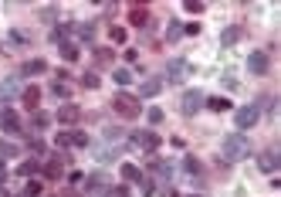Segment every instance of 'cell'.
I'll return each instance as SVG.
<instances>
[{"label": "cell", "instance_id": "6da1fadb", "mask_svg": "<svg viewBox=\"0 0 281 197\" xmlns=\"http://www.w3.org/2000/svg\"><path fill=\"white\" fill-rule=\"evenodd\" d=\"M220 153H224L227 163H237V160H247L251 153V139L244 136V133H227L224 143H220Z\"/></svg>", "mask_w": 281, "mask_h": 197}, {"label": "cell", "instance_id": "7a4b0ae2", "mask_svg": "<svg viewBox=\"0 0 281 197\" xmlns=\"http://www.w3.org/2000/svg\"><path fill=\"white\" fill-rule=\"evenodd\" d=\"M112 109H115V112H119L122 119H139V112H142L139 98L129 96V92H119V96L112 98Z\"/></svg>", "mask_w": 281, "mask_h": 197}, {"label": "cell", "instance_id": "3957f363", "mask_svg": "<svg viewBox=\"0 0 281 197\" xmlns=\"http://www.w3.org/2000/svg\"><path fill=\"white\" fill-rule=\"evenodd\" d=\"M204 92L200 89H190V92H183V98H180V109H183V116H197L200 112V105H204Z\"/></svg>", "mask_w": 281, "mask_h": 197}, {"label": "cell", "instance_id": "277c9868", "mask_svg": "<svg viewBox=\"0 0 281 197\" xmlns=\"http://www.w3.org/2000/svg\"><path fill=\"white\" fill-rule=\"evenodd\" d=\"M258 119H261V109H258V105H241V109H234V122H237V129H251Z\"/></svg>", "mask_w": 281, "mask_h": 197}, {"label": "cell", "instance_id": "5b68a950", "mask_svg": "<svg viewBox=\"0 0 281 197\" xmlns=\"http://www.w3.org/2000/svg\"><path fill=\"white\" fill-rule=\"evenodd\" d=\"M81 180H85V191L88 194H105L112 187V180L105 177V174H88V177H81Z\"/></svg>", "mask_w": 281, "mask_h": 197}, {"label": "cell", "instance_id": "8992f818", "mask_svg": "<svg viewBox=\"0 0 281 197\" xmlns=\"http://www.w3.org/2000/svg\"><path fill=\"white\" fill-rule=\"evenodd\" d=\"M187 75H190V65H187L183 58H173V61L166 65V79H169V82H183Z\"/></svg>", "mask_w": 281, "mask_h": 197}, {"label": "cell", "instance_id": "52a82bcc", "mask_svg": "<svg viewBox=\"0 0 281 197\" xmlns=\"http://www.w3.org/2000/svg\"><path fill=\"white\" fill-rule=\"evenodd\" d=\"M268 65H271V61H268V51H251V55H247V68H251L254 75H264Z\"/></svg>", "mask_w": 281, "mask_h": 197}, {"label": "cell", "instance_id": "ba28073f", "mask_svg": "<svg viewBox=\"0 0 281 197\" xmlns=\"http://www.w3.org/2000/svg\"><path fill=\"white\" fill-rule=\"evenodd\" d=\"M258 167H261L264 174H275L281 167V160H278V150H264L261 157H258Z\"/></svg>", "mask_w": 281, "mask_h": 197}, {"label": "cell", "instance_id": "9c48e42d", "mask_svg": "<svg viewBox=\"0 0 281 197\" xmlns=\"http://www.w3.org/2000/svg\"><path fill=\"white\" fill-rule=\"evenodd\" d=\"M132 146H139V150H156V146H159V136H156V133H136V136L129 139Z\"/></svg>", "mask_w": 281, "mask_h": 197}, {"label": "cell", "instance_id": "30bf717a", "mask_svg": "<svg viewBox=\"0 0 281 197\" xmlns=\"http://www.w3.org/2000/svg\"><path fill=\"white\" fill-rule=\"evenodd\" d=\"M20 98H24V105H27L31 112H38V102H41V89H38V85H27V89H20Z\"/></svg>", "mask_w": 281, "mask_h": 197}, {"label": "cell", "instance_id": "8fae6325", "mask_svg": "<svg viewBox=\"0 0 281 197\" xmlns=\"http://www.w3.org/2000/svg\"><path fill=\"white\" fill-rule=\"evenodd\" d=\"M78 119H81V109H78V105H71V102L58 109V122H65V126H71V122H78Z\"/></svg>", "mask_w": 281, "mask_h": 197}, {"label": "cell", "instance_id": "7c38bea8", "mask_svg": "<svg viewBox=\"0 0 281 197\" xmlns=\"http://www.w3.org/2000/svg\"><path fill=\"white\" fill-rule=\"evenodd\" d=\"M159 92H163V79H146L139 85V96L142 98H152V96H159Z\"/></svg>", "mask_w": 281, "mask_h": 197}, {"label": "cell", "instance_id": "4fadbf2b", "mask_svg": "<svg viewBox=\"0 0 281 197\" xmlns=\"http://www.w3.org/2000/svg\"><path fill=\"white\" fill-rule=\"evenodd\" d=\"M0 126H3L7 133H14V136H20V133H24V126H20V119L14 116V112H7V116L0 119Z\"/></svg>", "mask_w": 281, "mask_h": 197}, {"label": "cell", "instance_id": "5bb4252c", "mask_svg": "<svg viewBox=\"0 0 281 197\" xmlns=\"http://www.w3.org/2000/svg\"><path fill=\"white\" fill-rule=\"evenodd\" d=\"M129 24L146 27V24H149V10H146V7H132V10H129Z\"/></svg>", "mask_w": 281, "mask_h": 197}, {"label": "cell", "instance_id": "9a60e30c", "mask_svg": "<svg viewBox=\"0 0 281 197\" xmlns=\"http://www.w3.org/2000/svg\"><path fill=\"white\" fill-rule=\"evenodd\" d=\"M204 105H207V109H213V112H227V109H230V98L213 96V98H204Z\"/></svg>", "mask_w": 281, "mask_h": 197}, {"label": "cell", "instance_id": "2e32d148", "mask_svg": "<svg viewBox=\"0 0 281 197\" xmlns=\"http://www.w3.org/2000/svg\"><path fill=\"white\" fill-rule=\"evenodd\" d=\"M44 72H48V65H44V61H41V58L27 61V65L20 68V75H44Z\"/></svg>", "mask_w": 281, "mask_h": 197}, {"label": "cell", "instance_id": "e0dca14e", "mask_svg": "<svg viewBox=\"0 0 281 197\" xmlns=\"http://www.w3.org/2000/svg\"><path fill=\"white\" fill-rule=\"evenodd\" d=\"M44 174H48V177H61V174H65V160L61 157L48 160V163H44Z\"/></svg>", "mask_w": 281, "mask_h": 197}, {"label": "cell", "instance_id": "ac0fdd59", "mask_svg": "<svg viewBox=\"0 0 281 197\" xmlns=\"http://www.w3.org/2000/svg\"><path fill=\"white\" fill-rule=\"evenodd\" d=\"M78 55H81V51H78L75 41H61V58L65 61H78Z\"/></svg>", "mask_w": 281, "mask_h": 197}, {"label": "cell", "instance_id": "d6986e66", "mask_svg": "<svg viewBox=\"0 0 281 197\" xmlns=\"http://www.w3.org/2000/svg\"><path fill=\"white\" fill-rule=\"evenodd\" d=\"M122 180H132V184H139V180H142L139 167H136V163H122Z\"/></svg>", "mask_w": 281, "mask_h": 197}, {"label": "cell", "instance_id": "ffe728a7", "mask_svg": "<svg viewBox=\"0 0 281 197\" xmlns=\"http://www.w3.org/2000/svg\"><path fill=\"white\" fill-rule=\"evenodd\" d=\"M0 92H3V96H14V92H20V82L17 79H3L0 82Z\"/></svg>", "mask_w": 281, "mask_h": 197}, {"label": "cell", "instance_id": "44dd1931", "mask_svg": "<svg viewBox=\"0 0 281 197\" xmlns=\"http://www.w3.org/2000/svg\"><path fill=\"white\" fill-rule=\"evenodd\" d=\"M112 79H115V85H129V82H132V72H129V68H115Z\"/></svg>", "mask_w": 281, "mask_h": 197}, {"label": "cell", "instance_id": "7402d4cb", "mask_svg": "<svg viewBox=\"0 0 281 197\" xmlns=\"http://www.w3.org/2000/svg\"><path fill=\"white\" fill-rule=\"evenodd\" d=\"M38 167H41L38 160H24V163H20V167H17V174H20V177H31V174H34Z\"/></svg>", "mask_w": 281, "mask_h": 197}, {"label": "cell", "instance_id": "603a6c76", "mask_svg": "<svg viewBox=\"0 0 281 197\" xmlns=\"http://www.w3.org/2000/svg\"><path fill=\"white\" fill-rule=\"evenodd\" d=\"M75 31H78V38H81V41H92L95 38V24H78Z\"/></svg>", "mask_w": 281, "mask_h": 197}, {"label": "cell", "instance_id": "cb8c5ba5", "mask_svg": "<svg viewBox=\"0 0 281 197\" xmlns=\"http://www.w3.org/2000/svg\"><path fill=\"white\" fill-rule=\"evenodd\" d=\"M41 191H44V184H41V180H31V184L24 187V194H20V197H38Z\"/></svg>", "mask_w": 281, "mask_h": 197}, {"label": "cell", "instance_id": "d4e9b609", "mask_svg": "<svg viewBox=\"0 0 281 197\" xmlns=\"http://www.w3.org/2000/svg\"><path fill=\"white\" fill-rule=\"evenodd\" d=\"M237 38H241V27H227L224 34H220V41H224V44H234Z\"/></svg>", "mask_w": 281, "mask_h": 197}, {"label": "cell", "instance_id": "484cf974", "mask_svg": "<svg viewBox=\"0 0 281 197\" xmlns=\"http://www.w3.org/2000/svg\"><path fill=\"white\" fill-rule=\"evenodd\" d=\"M68 146H88V136L85 133H68Z\"/></svg>", "mask_w": 281, "mask_h": 197}, {"label": "cell", "instance_id": "4316f807", "mask_svg": "<svg viewBox=\"0 0 281 197\" xmlns=\"http://www.w3.org/2000/svg\"><path fill=\"white\" fill-rule=\"evenodd\" d=\"M98 75H95V72H85V75H81V85H85V89H98Z\"/></svg>", "mask_w": 281, "mask_h": 197}, {"label": "cell", "instance_id": "83f0119b", "mask_svg": "<svg viewBox=\"0 0 281 197\" xmlns=\"http://www.w3.org/2000/svg\"><path fill=\"white\" fill-rule=\"evenodd\" d=\"M183 170H187V174H200V160L187 157V160H183Z\"/></svg>", "mask_w": 281, "mask_h": 197}, {"label": "cell", "instance_id": "f1b7e54d", "mask_svg": "<svg viewBox=\"0 0 281 197\" xmlns=\"http://www.w3.org/2000/svg\"><path fill=\"white\" fill-rule=\"evenodd\" d=\"M180 34H183V27H180V20H173V24H169V31H166V38H169V41H176Z\"/></svg>", "mask_w": 281, "mask_h": 197}, {"label": "cell", "instance_id": "f546056e", "mask_svg": "<svg viewBox=\"0 0 281 197\" xmlns=\"http://www.w3.org/2000/svg\"><path fill=\"white\" fill-rule=\"evenodd\" d=\"M95 58L102 61V65H109V61H112V51H109V48H95Z\"/></svg>", "mask_w": 281, "mask_h": 197}, {"label": "cell", "instance_id": "4dcf8cb0", "mask_svg": "<svg viewBox=\"0 0 281 197\" xmlns=\"http://www.w3.org/2000/svg\"><path fill=\"white\" fill-rule=\"evenodd\" d=\"M152 170H156V174H163V177H169V174H173V167H169V163H163V160H156V163H152Z\"/></svg>", "mask_w": 281, "mask_h": 197}, {"label": "cell", "instance_id": "1f68e13d", "mask_svg": "<svg viewBox=\"0 0 281 197\" xmlns=\"http://www.w3.org/2000/svg\"><path fill=\"white\" fill-rule=\"evenodd\" d=\"M51 92H55L58 98H68V85H65V82H55V85H51Z\"/></svg>", "mask_w": 281, "mask_h": 197}, {"label": "cell", "instance_id": "d6a6232c", "mask_svg": "<svg viewBox=\"0 0 281 197\" xmlns=\"http://www.w3.org/2000/svg\"><path fill=\"white\" fill-rule=\"evenodd\" d=\"M0 157H17V146L14 143H0Z\"/></svg>", "mask_w": 281, "mask_h": 197}, {"label": "cell", "instance_id": "836d02e7", "mask_svg": "<svg viewBox=\"0 0 281 197\" xmlns=\"http://www.w3.org/2000/svg\"><path fill=\"white\" fill-rule=\"evenodd\" d=\"M146 116H149V122L156 126V122H163V109H156V105H152V109L146 112Z\"/></svg>", "mask_w": 281, "mask_h": 197}, {"label": "cell", "instance_id": "e575fe53", "mask_svg": "<svg viewBox=\"0 0 281 197\" xmlns=\"http://www.w3.org/2000/svg\"><path fill=\"white\" fill-rule=\"evenodd\" d=\"M183 7H187L190 14H200V10H204V3H200V0H187V3H183Z\"/></svg>", "mask_w": 281, "mask_h": 197}, {"label": "cell", "instance_id": "d590c367", "mask_svg": "<svg viewBox=\"0 0 281 197\" xmlns=\"http://www.w3.org/2000/svg\"><path fill=\"white\" fill-rule=\"evenodd\" d=\"M112 41L115 44H122V41H126V27H112Z\"/></svg>", "mask_w": 281, "mask_h": 197}, {"label": "cell", "instance_id": "8d00e7d4", "mask_svg": "<svg viewBox=\"0 0 281 197\" xmlns=\"http://www.w3.org/2000/svg\"><path fill=\"white\" fill-rule=\"evenodd\" d=\"M48 122H51V119L44 116V112H34V126H38V129H44V126H48Z\"/></svg>", "mask_w": 281, "mask_h": 197}, {"label": "cell", "instance_id": "74e56055", "mask_svg": "<svg viewBox=\"0 0 281 197\" xmlns=\"http://www.w3.org/2000/svg\"><path fill=\"white\" fill-rule=\"evenodd\" d=\"M139 191H142V194H152L156 187H152V180H146V177H142V180H139Z\"/></svg>", "mask_w": 281, "mask_h": 197}, {"label": "cell", "instance_id": "f35d334b", "mask_svg": "<svg viewBox=\"0 0 281 197\" xmlns=\"http://www.w3.org/2000/svg\"><path fill=\"white\" fill-rule=\"evenodd\" d=\"M7 112H10V105H7V98H0V119L7 116Z\"/></svg>", "mask_w": 281, "mask_h": 197}, {"label": "cell", "instance_id": "ab89813d", "mask_svg": "<svg viewBox=\"0 0 281 197\" xmlns=\"http://www.w3.org/2000/svg\"><path fill=\"white\" fill-rule=\"evenodd\" d=\"M112 197H129V194H126V187H119V191H115Z\"/></svg>", "mask_w": 281, "mask_h": 197}, {"label": "cell", "instance_id": "60d3db41", "mask_svg": "<svg viewBox=\"0 0 281 197\" xmlns=\"http://www.w3.org/2000/svg\"><path fill=\"white\" fill-rule=\"evenodd\" d=\"M0 197H10V194H7V187H0Z\"/></svg>", "mask_w": 281, "mask_h": 197}, {"label": "cell", "instance_id": "b9f144b4", "mask_svg": "<svg viewBox=\"0 0 281 197\" xmlns=\"http://www.w3.org/2000/svg\"><path fill=\"white\" fill-rule=\"evenodd\" d=\"M3 174H7V170H3V163H0V177H3Z\"/></svg>", "mask_w": 281, "mask_h": 197}]
</instances>
